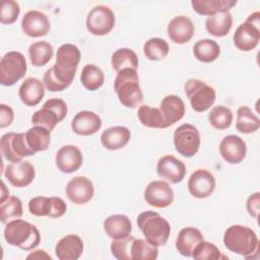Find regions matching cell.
Returning a JSON list of instances; mask_svg holds the SVG:
<instances>
[{
	"label": "cell",
	"mask_w": 260,
	"mask_h": 260,
	"mask_svg": "<svg viewBox=\"0 0 260 260\" xmlns=\"http://www.w3.org/2000/svg\"><path fill=\"white\" fill-rule=\"evenodd\" d=\"M28 210L36 216H49L52 212V199L46 196H37L28 201Z\"/></svg>",
	"instance_id": "cell-44"
},
{
	"label": "cell",
	"mask_w": 260,
	"mask_h": 260,
	"mask_svg": "<svg viewBox=\"0 0 260 260\" xmlns=\"http://www.w3.org/2000/svg\"><path fill=\"white\" fill-rule=\"evenodd\" d=\"M219 153L229 164H240L247 154L246 142L238 135H228L219 143Z\"/></svg>",
	"instance_id": "cell-17"
},
{
	"label": "cell",
	"mask_w": 260,
	"mask_h": 260,
	"mask_svg": "<svg viewBox=\"0 0 260 260\" xmlns=\"http://www.w3.org/2000/svg\"><path fill=\"white\" fill-rule=\"evenodd\" d=\"M156 172L160 178L166 179L172 184H178L183 181L186 175V166L176 156L167 154L158 159Z\"/></svg>",
	"instance_id": "cell-18"
},
{
	"label": "cell",
	"mask_w": 260,
	"mask_h": 260,
	"mask_svg": "<svg viewBox=\"0 0 260 260\" xmlns=\"http://www.w3.org/2000/svg\"><path fill=\"white\" fill-rule=\"evenodd\" d=\"M80 51L73 44L61 45L56 54V63L43 77L46 88L50 91H62L73 81L80 61Z\"/></svg>",
	"instance_id": "cell-1"
},
{
	"label": "cell",
	"mask_w": 260,
	"mask_h": 260,
	"mask_svg": "<svg viewBox=\"0 0 260 260\" xmlns=\"http://www.w3.org/2000/svg\"><path fill=\"white\" fill-rule=\"evenodd\" d=\"M67 112V105L63 100L50 99L44 103L40 110L34 113L31 123L35 126H42L52 131L58 123L65 119Z\"/></svg>",
	"instance_id": "cell-7"
},
{
	"label": "cell",
	"mask_w": 260,
	"mask_h": 260,
	"mask_svg": "<svg viewBox=\"0 0 260 260\" xmlns=\"http://www.w3.org/2000/svg\"><path fill=\"white\" fill-rule=\"evenodd\" d=\"M50 26L48 16L39 10L27 11L21 19V29L30 38L46 36L50 30Z\"/></svg>",
	"instance_id": "cell-19"
},
{
	"label": "cell",
	"mask_w": 260,
	"mask_h": 260,
	"mask_svg": "<svg viewBox=\"0 0 260 260\" xmlns=\"http://www.w3.org/2000/svg\"><path fill=\"white\" fill-rule=\"evenodd\" d=\"M192 258L196 260H218L225 259V256H222L219 249L210 242L201 241L194 249L192 253Z\"/></svg>",
	"instance_id": "cell-42"
},
{
	"label": "cell",
	"mask_w": 260,
	"mask_h": 260,
	"mask_svg": "<svg viewBox=\"0 0 260 260\" xmlns=\"http://www.w3.org/2000/svg\"><path fill=\"white\" fill-rule=\"evenodd\" d=\"M9 197V190L6 188L4 182H2V187H1V198H0V203L4 202L7 198Z\"/></svg>",
	"instance_id": "cell-50"
},
{
	"label": "cell",
	"mask_w": 260,
	"mask_h": 260,
	"mask_svg": "<svg viewBox=\"0 0 260 260\" xmlns=\"http://www.w3.org/2000/svg\"><path fill=\"white\" fill-rule=\"evenodd\" d=\"M22 213V202L16 196H9L4 202L0 203V219L2 223L17 219Z\"/></svg>",
	"instance_id": "cell-39"
},
{
	"label": "cell",
	"mask_w": 260,
	"mask_h": 260,
	"mask_svg": "<svg viewBox=\"0 0 260 260\" xmlns=\"http://www.w3.org/2000/svg\"><path fill=\"white\" fill-rule=\"evenodd\" d=\"M223 244L228 250L246 259L257 257L259 240L256 233L249 226L234 224L228 228L223 235Z\"/></svg>",
	"instance_id": "cell-2"
},
{
	"label": "cell",
	"mask_w": 260,
	"mask_h": 260,
	"mask_svg": "<svg viewBox=\"0 0 260 260\" xmlns=\"http://www.w3.org/2000/svg\"><path fill=\"white\" fill-rule=\"evenodd\" d=\"M28 55L30 63L34 66H45L52 59L54 55V48L48 42H36L28 47Z\"/></svg>",
	"instance_id": "cell-34"
},
{
	"label": "cell",
	"mask_w": 260,
	"mask_h": 260,
	"mask_svg": "<svg viewBox=\"0 0 260 260\" xmlns=\"http://www.w3.org/2000/svg\"><path fill=\"white\" fill-rule=\"evenodd\" d=\"M210 125L217 130L228 129L233 122V113L230 108L224 106H215L208 114Z\"/></svg>",
	"instance_id": "cell-41"
},
{
	"label": "cell",
	"mask_w": 260,
	"mask_h": 260,
	"mask_svg": "<svg viewBox=\"0 0 260 260\" xmlns=\"http://www.w3.org/2000/svg\"><path fill=\"white\" fill-rule=\"evenodd\" d=\"M4 239L11 246L29 251L40 244L41 234L32 223L17 218L6 223Z\"/></svg>",
	"instance_id": "cell-4"
},
{
	"label": "cell",
	"mask_w": 260,
	"mask_h": 260,
	"mask_svg": "<svg viewBox=\"0 0 260 260\" xmlns=\"http://www.w3.org/2000/svg\"><path fill=\"white\" fill-rule=\"evenodd\" d=\"M260 127V119L248 106H242L237 111L236 128L239 132L250 134L256 132Z\"/></svg>",
	"instance_id": "cell-32"
},
{
	"label": "cell",
	"mask_w": 260,
	"mask_h": 260,
	"mask_svg": "<svg viewBox=\"0 0 260 260\" xmlns=\"http://www.w3.org/2000/svg\"><path fill=\"white\" fill-rule=\"evenodd\" d=\"M131 132L125 126H113L106 129L101 135V142L104 147L110 150H117L126 146L130 141Z\"/></svg>",
	"instance_id": "cell-28"
},
{
	"label": "cell",
	"mask_w": 260,
	"mask_h": 260,
	"mask_svg": "<svg viewBox=\"0 0 260 260\" xmlns=\"http://www.w3.org/2000/svg\"><path fill=\"white\" fill-rule=\"evenodd\" d=\"M20 13L18 2L14 0H3L0 9V22L2 24H11L16 21Z\"/></svg>",
	"instance_id": "cell-45"
},
{
	"label": "cell",
	"mask_w": 260,
	"mask_h": 260,
	"mask_svg": "<svg viewBox=\"0 0 260 260\" xmlns=\"http://www.w3.org/2000/svg\"><path fill=\"white\" fill-rule=\"evenodd\" d=\"M194 11L200 15H214L219 12L230 11L237 5L235 0H192Z\"/></svg>",
	"instance_id": "cell-29"
},
{
	"label": "cell",
	"mask_w": 260,
	"mask_h": 260,
	"mask_svg": "<svg viewBox=\"0 0 260 260\" xmlns=\"http://www.w3.org/2000/svg\"><path fill=\"white\" fill-rule=\"evenodd\" d=\"M138 63L139 61L136 53L128 48H120L116 50L111 58L112 67L117 72L125 68H132L136 70L138 68Z\"/></svg>",
	"instance_id": "cell-35"
},
{
	"label": "cell",
	"mask_w": 260,
	"mask_h": 260,
	"mask_svg": "<svg viewBox=\"0 0 260 260\" xmlns=\"http://www.w3.org/2000/svg\"><path fill=\"white\" fill-rule=\"evenodd\" d=\"M137 225L142 232L145 240L151 245L164 246L170 237L171 225L159 213L146 210L137 216Z\"/></svg>",
	"instance_id": "cell-5"
},
{
	"label": "cell",
	"mask_w": 260,
	"mask_h": 260,
	"mask_svg": "<svg viewBox=\"0 0 260 260\" xmlns=\"http://www.w3.org/2000/svg\"><path fill=\"white\" fill-rule=\"evenodd\" d=\"M137 117L140 123L145 127L158 128V129L167 128L164 117L159 109L151 108L147 105L140 106L137 112Z\"/></svg>",
	"instance_id": "cell-37"
},
{
	"label": "cell",
	"mask_w": 260,
	"mask_h": 260,
	"mask_svg": "<svg viewBox=\"0 0 260 260\" xmlns=\"http://www.w3.org/2000/svg\"><path fill=\"white\" fill-rule=\"evenodd\" d=\"M104 230L112 240H120L131 235L132 223L125 214H113L105 219Z\"/></svg>",
	"instance_id": "cell-26"
},
{
	"label": "cell",
	"mask_w": 260,
	"mask_h": 260,
	"mask_svg": "<svg viewBox=\"0 0 260 260\" xmlns=\"http://www.w3.org/2000/svg\"><path fill=\"white\" fill-rule=\"evenodd\" d=\"M193 54L200 62L211 63L219 57L220 48L215 41L203 39L194 44Z\"/></svg>",
	"instance_id": "cell-31"
},
{
	"label": "cell",
	"mask_w": 260,
	"mask_h": 260,
	"mask_svg": "<svg viewBox=\"0 0 260 260\" xmlns=\"http://www.w3.org/2000/svg\"><path fill=\"white\" fill-rule=\"evenodd\" d=\"M203 240L202 233L198 229L187 226L179 232L176 239V249L182 256L192 257L195 247Z\"/></svg>",
	"instance_id": "cell-27"
},
{
	"label": "cell",
	"mask_w": 260,
	"mask_h": 260,
	"mask_svg": "<svg viewBox=\"0 0 260 260\" xmlns=\"http://www.w3.org/2000/svg\"><path fill=\"white\" fill-rule=\"evenodd\" d=\"M246 208L248 213L251 216L258 218L259 211H260V193L259 192L253 193L249 196L246 202Z\"/></svg>",
	"instance_id": "cell-46"
},
{
	"label": "cell",
	"mask_w": 260,
	"mask_h": 260,
	"mask_svg": "<svg viewBox=\"0 0 260 260\" xmlns=\"http://www.w3.org/2000/svg\"><path fill=\"white\" fill-rule=\"evenodd\" d=\"M237 49L248 52L257 47L260 41V12H253L241 23L233 37Z\"/></svg>",
	"instance_id": "cell-6"
},
{
	"label": "cell",
	"mask_w": 260,
	"mask_h": 260,
	"mask_svg": "<svg viewBox=\"0 0 260 260\" xmlns=\"http://www.w3.org/2000/svg\"><path fill=\"white\" fill-rule=\"evenodd\" d=\"M144 200L152 207L165 208L173 203L174 192L166 181H151L144 190Z\"/></svg>",
	"instance_id": "cell-13"
},
{
	"label": "cell",
	"mask_w": 260,
	"mask_h": 260,
	"mask_svg": "<svg viewBox=\"0 0 260 260\" xmlns=\"http://www.w3.org/2000/svg\"><path fill=\"white\" fill-rule=\"evenodd\" d=\"M169 51V44L160 38H150L143 45V53L145 57L151 61H158L166 58Z\"/></svg>",
	"instance_id": "cell-38"
},
{
	"label": "cell",
	"mask_w": 260,
	"mask_h": 260,
	"mask_svg": "<svg viewBox=\"0 0 260 260\" xmlns=\"http://www.w3.org/2000/svg\"><path fill=\"white\" fill-rule=\"evenodd\" d=\"M27 65L23 54L10 51L0 61V83L4 86H11L25 75Z\"/></svg>",
	"instance_id": "cell-9"
},
{
	"label": "cell",
	"mask_w": 260,
	"mask_h": 260,
	"mask_svg": "<svg viewBox=\"0 0 260 260\" xmlns=\"http://www.w3.org/2000/svg\"><path fill=\"white\" fill-rule=\"evenodd\" d=\"M56 166L60 172L70 174L82 166V153L75 145H64L56 153Z\"/></svg>",
	"instance_id": "cell-20"
},
{
	"label": "cell",
	"mask_w": 260,
	"mask_h": 260,
	"mask_svg": "<svg viewBox=\"0 0 260 260\" xmlns=\"http://www.w3.org/2000/svg\"><path fill=\"white\" fill-rule=\"evenodd\" d=\"M135 240L134 237L129 236L120 240H113L111 243V253L119 260H132L131 247Z\"/></svg>",
	"instance_id": "cell-43"
},
{
	"label": "cell",
	"mask_w": 260,
	"mask_h": 260,
	"mask_svg": "<svg viewBox=\"0 0 260 260\" xmlns=\"http://www.w3.org/2000/svg\"><path fill=\"white\" fill-rule=\"evenodd\" d=\"M0 148L3 157L11 162L22 160L24 156H30L36 153L27 145L25 133L9 132L2 135Z\"/></svg>",
	"instance_id": "cell-11"
},
{
	"label": "cell",
	"mask_w": 260,
	"mask_h": 260,
	"mask_svg": "<svg viewBox=\"0 0 260 260\" xmlns=\"http://www.w3.org/2000/svg\"><path fill=\"white\" fill-rule=\"evenodd\" d=\"M4 175L12 186L22 188L28 186L34 181L36 171L29 161L19 160L9 164Z\"/></svg>",
	"instance_id": "cell-16"
},
{
	"label": "cell",
	"mask_w": 260,
	"mask_h": 260,
	"mask_svg": "<svg viewBox=\"0 0 260 260\" xmlns=\"http://www.w3.org/2000/svg\"><path fill=\"white\" fill-rule=\"evenodd\" d=\"M233 25V16L230 11L219 12L210 15L205 20V28L211 36L222 38L225 37Z\"/></svg>",
	"instance_id": "cell-30"
},
{
	"label": "cell",
	"mask_w": 260,
	"mask_h": 260,
	"mask_svg": "<svg viewBox=\"0 0 260 260\" xmlns=\"http://www.w3.org/2000/svg\"><path fill=\"white\" fill-rule=\"evenodd\" d=\"M52 199V212L50 214L51 218H59L63 216L66 212L67 205L63 199L60 197H51Z\"/></svg>",
	"instance_id": "cell-48"
},
{
	"label": "cell",
	"mask_w": 260,
	"mask_h": 260,
	"mask_svg": "<svg viewBox=\"0 0 260 260\" xmlns=\"http://www.w3.org/2000/svg\"><path fill=\"white\" fill-rule=\"evenodd\" d=\"M167 31L169 38L174 43L179 45L186 44L194 35V24L189 17L178 15L169 22Z\"/></svg>",
	"instance_id": "cell-22"
},
{
	"label": "cell",
	"mask_w": 260,
	"mask_h": 260,
	"mask_svg": "<svg viewBox=\"0 0 260 260\" xmlns=\"http://www.w3.org/2000/svg\"><path fill=\"white\" fill-rule=\"evenodd\" d=\"M51 131L42 126H35L25 132L27 145L35 152L48 149L51 141Z\"/></svg>",
	"instance_id": "cell-33"
},
{
	"label": "cell",
	"mask_w": 260,
	"mask_h": 260,
	"mask_svg": "<svg viewBox=\"0 0 260 260\" xmlns=\"http://www.w3.org/2000/svg\"><path fill=\"white\" fill-rule=\"evenodd\" d=\"M80 81L82 85L90 91L99 89L105 81L103 70L93 64H86L81 71Z\"/></svg>",
	"instance_id": "cell-36"
},
{
	"label": "cell",
	"mask_w": 260,
	"mask_h": 260,
	"mask_svg": "<svg viewBox=\"0 0 260 260\" xmlns=\"http://www.w3.org/2000/svg\"><path fill=\"white\" fill-rule=\"evenodd\" d=\"M200 133L192 124H182L174 132V145L182 156H194L200 147Z\"/></svg>",
	"instance_id": "cell-10"
},
{
	"label": "cell",
	"mask_w": 260,
	"mask_h": 260,
	"mask_svg": "<svg viewBox=\"0 0 260 260\" xmlns=\"http://www.w3.org/2000/svg\"><path fill=\"white\" fill-rule=\"evenodd\" d=\"M26 259H52V257L48 255L44 250H37L27 255Z\"/></svg>",
	"instance_id": "cell-49"
},
{
	"label": "cell",
	"mask_w": 260,
	"mask_h": 260,
	"mask_svg": "<svg viewBox=\"0 0 260 260\" xmlns=\"http://www.w3.org/2000/svg\"><path fill=\"white\" fill-rule=\"evenodd\" d=\"M115 21V14L111 8L105 5H98L88 12L85 24L90 34L105 36L114 28Z\"/></svg>",
	"instance_id": "cell-12"
},
{
	"label": "cell",
	"mask_w": 260,
	"mask_h": 260,
	"mask_svg": "<svg viewBox=\"0 0 260 260\" xmlns=\"http://www.w3.org/2000/svg\"><path fill=\"white\" fill-rule=\"evenodd\" d=\"M101 127V117L91 111H80L71 121V128L73 132L82 136H88L96 133Z\"/></svg>",
	"instance_id": "cell-21"
},
{
	"label": "cell",
	"mask_w": 260,
	"mask_h": 260,
	"mask_svg": "<svg viewBox=\"0 0 260 260\" xmlns=\"http://www.w3.org/2000/svg\"><path fill=\"white\" fill-rule=\"evenodd\" d=\"M114 89L120 103L126 108H136L143 101L137 70L125 68L117 72Z\"/></svg>",
	"instance_id": "cell-3"
},
{
	"label": "cell",
	"mask_w": 260,
	"mask_h": 260,
	"mask_svg": "<svg viewBox=\"0 0 260 260\" xmlns=\"http://www.w3.org/2000/svg\"><path fill=\"white\" fill-rule=\"evenodd\" d=\"M45 95V84L36 77H27L18 89V96L22 104L34 107L41 103Z\"/></svg>",
	"instance_id": "cell-25"
},
{
	"label": "cell",
	"mask_w": 260,
	"mask_h": 260,
	"mask_svg": "<svg viewBox=\"0 0 260 260\" xmlns=\"http://www.w3.org/2000/svg\"><path fill=\"white\" fill-rule=\"evenodd\" d=\"M65 192L68 199L74 204H85L93 197L94 188L88 178L76 176L67 183Z\"/></svg>",
	"instance_id": "cell-15"
},
{
	"label": "cell",
	"mask_w": 260,
	"mask_h": 260,
	"mask_svg": "<svg viewBox=\"0 0 260 260\" xmlns=\"http://www.w3.org/2000/svg\"><path fill=\"white\" fill-rule=\"evenodd\" d=\"M187 186L193 197L203 199L213 193L215 189V178L209 171L199 169L191 174Z\"/></svg>",
	"instance_id": "cell-14"
},
{
	"label": "cell",
	"mask_w": 260,
	"mask_h": 260,
	"mask_svg": "<svg viewBox=\"0 0 260 260\" xmlns=\"http://www.w3.org/2000/svg\"><path fill=\"white\" fill-rule=\"evenodd\" d=\"M159 111L164 117L166 127H170L180 121L185 115V104L177 94H169L162 99Z\"/></svg>",
	"instance_id": "cell-24"
},
{
	"label": "cell",
	"mask_w": 260,
	"mask_h": 260,
	"mask_svg": "<svg viewBox=\"0 0 260 260\" xmlns=\"http://www.w3.org/2000/svg\"><path fill=\"white\" fill-rule=\"evenodd\" d=\"M14 119V112L13 110L5 105L1 104L0 105V127L5 128L7 126H10L11 123L13 122Z\"/></svg>",
	"instance_id": "cell-47"
},
{
	"label": "cell",
	"mask_w": 260,
	"mask_h": 260,
	"mask_svg": "<svg viewBox=\"0 0 260 260\" xmlns=\"http://www.w3.org/2000/svg\"><path fill=\"white\" fill-rule=\"evenodd\" d=\"M185 93L195 112L202 113L211 108L216 99L213 87L200 79H189L184 85Z\"/></svg>",
	"instance_id": "cell-8"
},
{
	"label": "cell",
	"mask_w": 260,
	"mask_h": 260,
	"mask_svg": "<svg viewBox=\"0 0 260 260\" xmlns=\"http://www.w3.org/2000/svg\"><path fill=\"white\" fill-rule=\"evenodd\" d=\"M83 252V241L75 234H69L58 241L55 254L60 260H77Z\"/></svg>",
	"instance_id": "cell-23"
},
{
	"label": "cell",
	"mask_w": 260,
	"mask_h": 260,
	"mask_svg": "<svg viewBox=\"0 0 260 260\" xmlns=\"http://www.w3.org/2000/svg\"><path fill=\"white\" fill-rule=\"evenodd\" d=\"M158 249L143 239H136L132 243V260H154L157 258Z\"/></svg>",
	"instance_id": "cell-40"
}]
</instances>
